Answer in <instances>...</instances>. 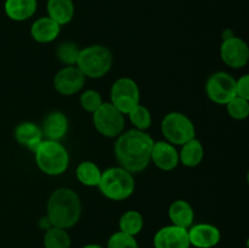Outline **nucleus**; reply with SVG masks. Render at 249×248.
Listing matches in <instances>:
<instances>
[{
  "instance_id": "1",
  "label": "nucleus",
  "mask_w": 249,
  "mask_h": 248,
  "mask_svg": "<svg viewBox=\"0 0 249 248\" xmlns=\"http://www.w3.org/2000/svg\"><path fill=\"white\" fill-rule=\"evenodd\" d=\"M153 143L155 140L146 131L131 129L121 134L114 145L117 160L123 169L138 174L150 164Z\"/></svg>"
},
{
  "instance_id": "2",
  "label": "nucleus",
  "mask_w": 249,
  "mask_h": 248,
  "mask_svg": "<svg viewBox=\"0 0 249 248\" xmlns=\"http://www.w3.org/2000/svg\"><path fill=\"white\" fill-rule=\"evenodd\" d=\"M82 202L79 196L68 187H61L51 194L48 202V214L51 225L56 228H73L79 221Z\"/></svg>"
},
{
  "instance_id": "3",
  "label": "nucleus",
  "mask_w": 249,
  "mask_h": 248,
  "mask_svg": "<svg viewBox=\"0 0 249 248\" xmlns=\"http://www.w3.org/2000/svg\"><path fill=\"white\" fill-rule=\"evenodd\" d=\"M97 187L100 192L112 201L129 198L135 190V180L131 173L122 167L108 168L102 172Z\"/></svg>"
},
{
  "instance_id": "4",
  "label": "nucleus",
  "mask_w": 249,
  "mask_h": 248,
  "mask_svg": "<svg viewBox=\"0 0 249 248\" xmlns=\"http://www.w3.org/2000/svg\"><path fill=\"white\" fill-rule=\"evenodd\" d=\"M34 156L39 169L53 177L63 174L70 164V156L60 141L43 140L34 151Z\"/></svg>"
},
{
  "instance_id": "5",
  "label": "nucleus",
  "mask_w": 249,
  "mask_h": 248,
  "mask_svg": "<svg viewBox=\"0 0 249 248\" xmlns=\"http://www.w3.org/2000/svg\"><path fill=\"white\" fill-rule=\"evenodd\" d=\"M113 55L111 50L104 45H90L80 50L77 67L88 78L99 79L111 71Z\"/></svg>"
},
{
  "instance_id": "6",
  "label": "nucleus",
  "mask_w": 249,
  "mask_h": 248,
  "mask_svg": "<svg viewBox=\"0 0 249 248\" xmlns=\"http://www.w3.org/2000/svg\"><path fill=\"white\" fill-rule=\"evenodd\" d=\"M160 129L164 138L172 145L181 146L196 136L194 123L181 112H170L165 114L162 119Z\"/></svg>"
},
{
  "instance_id": "7",
  "label": "nucleus",
  "mask_w": 249,
  "mask_h": 248,
  "mask_svg": "<svg viewBox=\"0 0 249 248\" xmlns=\"http://www.w3.org/2000/svg\"><path fill=\"white\" fill-rule=\"evenodd\" d=\"M92 121L96 130L106 138H117L121 135L125 126L124 114L111 102H104L94 112Z\"/></svg>"
},
{
  "instance_id": "8",
  "label": "nucleus",
  "mask_w": 249,
  "mask_h": 248,
  "mask_svg": "<svg viewBox=\"0 0 249 248\" xmlns=\"http://www.w3.org/2000/svg\"><path fill=\"white\" fill-rule=\"evenodd\" d=\"M111 104L123 114H128L140 104V90L135 80L123 77L113 83L111 89Z\"/></svg>"
},
{
  "instance_id": "9",
  "label": "nucleus",
  "mask_w": 249,
  "mask_h": 248,
  "mask_svg": "<svg viewBox=\"0 0 249 248\" xmlns=\"http://www.w3.org/2000/svg\"><path fill=\"white\" fill-rule=\"evenodd\" d=\"M206 94L214 104L226 105L236 96V79L226 72L213 73L207 80Z\"/></svg>"
},
{
  "instance_id": "10",
  "label": "nucleus",
  "mask_w": 249,
  "mask_h": 248,
  "mask_svg": "<svg viewBox=\"0 0 249 248\" xmlns=\"http://www.w3.org/2000/svg\"><path fill=\"white\" fill-rule=\"evenodd\" d=\"M85 75L77 66H67L56 73L53 78V88L56 91L65 96H71L83 89L85 84Z\"/></svg>"
},
{
  "instance_id": "11",
  "label": "nucleus",
  "mask_w": 249,
  "mask_h": 248,
  "mask_svg": "<svg viewBox=\"0 0 249 248\" xmlns=\"http://www.w3.org/2000/svg\"><path fill=\"white\" fill-rule=\"evenodd\" d=\"M221 60L231 68H243L249 61V49L247 43L238 36L223 40L220 46Z\"/></svg>"
},
{
  "instance_id": "12",
  "label": "nucleus",
  "mask_w": 249,
  "mask_h": 248,
  "mask_svg": "<svg viewBox=\"0 0 249 248\" xmlns=\"http://www.w3.org/2000/svg\"><path fill=\"white\" fill-rule=\"evenodd\" d=\"M155 248H190L187 229L168 225L160 229L153 237Z\"/></svg>"
},
{
  "instance_id": "13",
  "label": "nucleus",
  "mask_w": 249,
  "mask_h": 248,
  "mask_svg": "<svg viewBox=\"0 0 249 248\" xmlns=\"http://www.w3.org/2000/svg\"><path fill=\"white\" fill-rule=\"evenodd\" d=\"M187 231L190 245L196 248H213L221 240L220 230L212 224H196L190 226Z\"/></svg>"
},
{
  "instance_id": "14",
  "label": "nucleus",
  "mask_w": 249,
  "mask_h": 248,
  "mask_svg": "<svg viewBox=\"0 0 249 248\" xmlns=\"http://www.w3.org/2000/svg\"><path fill=\"white\" fill-rule=\"evenodd\" d=\"M151 160L160 170L170 172L175 169L180 163L179 152L174 147V145L168 141H157V142L155 141L152 152H151Z\"/></svg>"
},
{
  "instance_id": "15",
  "label": "nucleus",
  "mask_w": 249,
  "mask_h": 248,
  "mask_svg": "<svg viewBox=\"0 0 249 248\" xmlns=\"http://www.w3.org/2000/svg\"><path fill=\"white\" fill-rule=\"evenodd\" d=\"M41 131L45 140L60 141L66 136L68 130V119L65 113L60 111H53L44 118L41 124Z\"/></svg>"
},
{
  "instance_id": "16",
  "label": "nucleus",
  "mask_w": 249,
  "mask_h": 248,
  "mask_svg": "<svg viewBox=\"0 0 249 248\" xmlns=\"http://www.w3.org/2000/svg\"><path fill=\"white\" fill-rule=\"evenodd\" d=\"M15 139L19 145L34 152L44 140V136L40 126L32 122H23V123H19L15 129Z\"/></svg>"
},
{
  "instance_id": "17",
  "label": "nucleus",
  "mask_w": 249,
  "mask_h": 248,
  "mask_svg": "<svg viewBox=\"0 0 249 248\" xmlns=\"http://www.w3.org/2000/svg\"><path fill=\"white\" fill-rule=\"evenodd\" d=\"M61 32V26L50 17H40L36 19L31 27V35L36 41L48 44L55 40Z\"/></svg>"
},
{
  "instance_id": "18",
  "label": "nucleus",
  "mask_w": 249,
  "mask_h": 248,
  "mask_svg": "<svg viewBox=\"0 0 249 248\" xmlns=\"http://www.w3.org/2000/svg\"><path fill=\"white\" fill-rule=\"evenodd\" d=\"M36 0H5L4 10L10 19L22 22L29 19L36 11Z\"/></svg>"
},
{
  "instance_id": "19",
  "label": "nucleus",
  "mask_w": 249,
  "mask_h": 248,
  "mask_svg": "<svg viewBox=\"0 0 249 248\" xmlns=\"http://www.w3.org/2000/svg\"><path fill=\"white\" fill-rule=\"evenodd\" d=\"M168 215L172 220L173 225L180 228L189 229L194 225L195 212L191 204L185 199H177L173 202L168 211Z\"/></svg>"
},
{
  "instance_id": "20",
  "label": "nucleus",
  "mask_w": 249,
  "mask_h": 248,
  "mask_svg": "<svg viewBox=\"0 0 249 248\" xmlns=\"http://www.w3.org/2000/svg\"><path fill=\"white\" fill-rule=\"evenodd\" d=\"M48 15L60 26L70 23L74 17L73 0H48Z\"/></svg>"
},
{
  "instance_id": "21",
  "label": "nucleus",
  "mask_w": 249,
  "mask_h": 248,
  "mask_svg": "<svg viewBox=\"0 0 249 248\" xmlns=\"http://www.w3.org/2000/svg\"><path fill=\"white\" fill-rule=\"evenodd\" d=\"M204 148L203 145L196 138L181 145V151L179 152V160L189 168H195L199 165L203 160Z\"/></svg>"
},
{
  "instance_id": "22",
  "label": "nucleus",
  "mask_w": 249,
  "mask_h": 248,
  "mask_svg": "<svg viewBox=\"0 0 249 248\" xmlns=\"http://www.w3.org/2000/svg\"><path fill=\"white\" fill-rule=\"evenodd\" d=\"M101 174L102 172L100 170V168L94 162H90V160H84V162L79 163L77 170H75V175H77V179L79 180L80 184L89 187H94L99 185Z\"/></svg>"
},
{
  "instance_id": "23",
  "label": "nucleus",
  "mask_w": 249,
  "mask_h": 248,
  "mask_svg": "<svg viewBox=\"0 0 249 248\" xmlns=\"http://www.w3.org/2000/svg\"><path fill=\"white\" fill-rule=\"evenodd\" d=\"M143 228V216L138 211H126L119 219V231L136 236Z\"/></svg>"
},
{
  "instance_id": "24",
  "label": "nucleus",
  "mask_w": 249,
  "mask_h": 248,
  "mask_svg": "<svg viewBox=\"0 0 249 248\" xmlns=\"http://www.w3.org/2000/svg\"><path fill=\"white\" fill-rule=\"evenodd\" d=\"M45 248H71V237L65 229L51 226L44 236Z\"/></svg>"
},
{
  "instance_id": "25",
  "label": "nucleus",
  "mask_w": 249,
  "mask_h": 248,
  "mask_svg": "<svg viewBox=\"0 0 249 248\" xmlns=\"http://www.w3.org/2000/svg\"><path fill=\"white\" fill-rule=\"evenodd\" d=\"M128 116L130 122L134 124L135 129H138V130H147L151 126V124H152V116H151L150 109L140 104L134 107L129 112Z\"/></svg>"
},
{
  "instance_id": "26",
  "label": "nucleus",
  "mask_w": 249,
  "mask_h": 248,
  "mask_svg": "<svg viewBox=\"0 0 249 248\" xmlns=\"http://www.w3.org/2000/svg\"><path fill=\"white\" fill-rule=\"evenodd\" d=\"M80 49L73 41H65L60 44L58 48L56 49V56L58 61L66 66H75L79 56Z\"/></svg>"
},
{
  "instance_id": "27",
  "label": "nucleus",
  "mask_w": 249,
  "mask_h": 248,
  "mask_svg": "<svg viewBox=\"0 0 249 248\" xmlns=\"http://www.w3.org/2000/svg\"><path fill=\"white\" fill-rule=\"evenodd\" d=\"M228 113L231 118L243 121L249 116V100L235 96L225 105Z\"/></svg>"
},
{
  "instance_id": "28",
  "label": "nucleus",
  "mask_w": 249,
  "mask_h": 248,
  "mask_svg": "<svg viewBox=\"0 0 249 248\" xmlns=\"http://www.w3.org/2000/svg\"><path fill=\"white\" fill-rule=\"evenodd\" d=\"M79 102L83 109H85L87 112H91V113H94L104 104L102 96L96 90H87V91L83 92L80 95Z\"/></svg>"
},
{
  "instance_id": "29",
  "label": "nucleus",
  "mask_w": 249,
  "mask_h": 248,
  "mask_svg": "<svg viewBox=\"0 0 249 248\" xmlns=\"http://www.w3.org/2000/svg\"><path fill=\"white\" fill-rule=\"evenodd\" d=\"M107 248H139V245L135 240V236L118 231L108 238Z\"/></svg>"
},
{
  "instance_id": "30",
  "label": "nucleus",
  "mask_w": 249,
  "mask_h": 248,
  "mask_svg": "<svg viewBox=\"0 0 249 248\" xmlns=\"http://www.w3.org/2000/svg\"><path fill=\"white\" fill-rule=\"evenodd\" d=\"M236 96L249 100V75L243 74L236 80Z\"/></svg>"
},
{
  "instance_id": "31",
  "label": "nucleus",
  "mask_w": 249,
  "mask_h": 248,
  "mask_svg": "<svg viewBox=\"0 0 249 248\" xmlns=\"http://www.w3.org/2000/svg\"><path fill=\"white\" fill-rule=\"evenodd\" d=\"M39 226H40L43 230L46 231V230H49V229H50L53 225H51V223H50V220H49L48 216H43V218L39 220Z\"/></svg>"
},
{
  "instance_id": "32",
  "label": "nucleus",
  "mask_w": 249,
  "mask_h": 248,
  "mask_svg": "<svg viewBox=\"0 0 249 248\" xmlns=\"http://www.w3.org/2000/svg\"><path fill=\"white\" fill-rule=\"evenodd\" d=\"M232 36H235V35H233V32L230 31V29H226V31L223 33L224 40H225V39H229V38H232Z\"/></svg>"
},
{
  "instance_id": "33",
  "label": "nucleus",
  "mask_w": 249,
  "mask_h": 248,
  "mask_svg": "<svg viewBox=\"0 0 249 248\" xmlns=\"http://www.w3.org/2000/svg\"><path fill=\"white\" fill-rule=\"evenodd\" d=\"M82 248H104V247H102V246H100V245H87V246H84V247H82Z\"/></svg>"
}]
</instances>
